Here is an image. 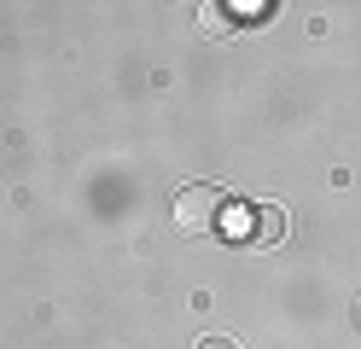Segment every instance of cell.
<instances>
[{"mask_svg": "<svg viewBox=\"0 0 361 349\" xmlns=\"http://www.w3.org/2000/svg\"><path fill=\"white\" fill-rule=\"evenodd\" d=\"M221 209H228V192L198 180V186H180V192H175L169 216H175V227H180V233H210V227L221 221Z\"/></svg>", "mask_w": 361, "mask_h": 349, "instance_id": "1", "label": "cell"}, {"mask_svg": "<svg viewBox=\"0 0 361 349\" xmlns=\"http://www.w3.org/2000/svg\"><path fill=\"white\" fill-rule=\"evenodd\" d=\"M280 227H286V221H280V209H268V204H262V209H251V233H245V245H274V239H280Z\"/></svg>", "mask_w": 361, "mask_h": 349, "instance_id": "2", "label": "cell"}, {"mask_svg": "<svg viewBox=\"0 0 361 349\" xmlns=\"http://www.w3.org/2000/svg\"><path fill=\"white\" fill-rule=\"evenodd\" d=\"M228 23H221V6H204V35H221Z\"/></svg>", "mask_w": 361, "mask_h": 349, "instance_id": "3", "label": "cell"}, {"mask_svg": "<svg viewBox=\"0 0 361 349\" xmlns=\"http://www.w3.org/2000/svg\"><path fill=\"white\" fill-rule=\"evenodd\" d=\"M198 349H239V343H233V338H204Z\"/></svg>", "mask_w": 361, "mask_h": 349, "instance_id": "4", "label": "cell"}, {"mask_svg": "<svg viewBox=\"0 0 361 349\" xmlns=\"http://www.w3.org/2000/svg\"><path fill=\"white\" fill-rule=\"evenodd\" d=\"M355 320H361V302H355Z\"/></svg>", "mask_w": 361, "mask_h": 349, "instance_id": "5", "label": "cell"}]
</instances>
